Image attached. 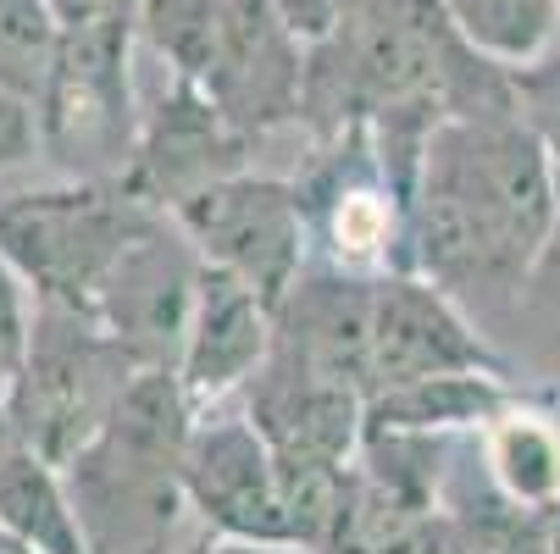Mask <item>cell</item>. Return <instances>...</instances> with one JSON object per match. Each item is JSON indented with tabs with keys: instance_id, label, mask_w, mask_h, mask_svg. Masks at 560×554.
<instances>
[{
	"instance_id": "cell-29",
	"label": "cell",
	"mask_w": 560,
	"mask_h": 554,
	"mask_svg": "<svg viewBox=\"0 0 560 554\" xmlns=\"http://www.w3.org/2000/svg\"><path fill=\"white\" fill-rule=\"evenodd\" d=\"M0 167H7V162H0Z\"/></svg>"
},
{
	"instance_id": "cell-18",
	"label": "cell",
	"mask_w": 560,
	"mask_h": 554,
	"mask_svg": "<svg viewBox=\"0 0 560 554\" xmlns=\"http://www.w3.org/2000/svg\"><path fill=\"white\" fill-rule=\"evenodd\" d=\"M61 50V23L50 0H0V90L39 106Z\"/></svg>"
},
{
	"instance_id": "cell-16",
	"label": "cell",
	"mask_w": 560,
	"mask_h": 554,
	"mask_svg": "<svg viewBox=\"0 0 560 554\" xmlns=\"http://www.w3.org/2000/svg\"><path fill=\"white\" fill-rule=\"evenodd\" d=\"M0 527L28 538L39 554H95L84 516H78V505L67 494L61 465H50L28 444H18L7 455V465H0Z\"/></svg>"
},
{
	"instance_id": "cell-14",
	"label": "cell",
	"mask_w": 560,
	"mask_h": 554,
	"mask_svg": "<svg viewBox=\"0 0 560 554\" xmlns=\"http://www.w3.org/2000/svg\"><path fill=\"white\" fill-rule=\"evenodd\" d=\"M522 400V388L505 382V372H444L406 388H383L366 400V427H406V433H455L477 427L483 433L505 405Z\"/></svg>"
},
{
	"instance_id": "cell-28",
	"label": "cell",
	"mask_w": 560,
	"mask_h": 554,
	"mask_svg": "<svg viewBox=\"0 0 560 554\" xmlns=\"http://www.w3.org/2000/svg\"><path fill=\"white\" fill-rule=\"evenodd\" d=\"M0 554H39V549H34L28 538H18L12 527H0Z\"/></svg>"
},
{
	"instance_id": "cell-24",
	"label": "cell",
	"mask_w": 560,
	"mask_h": 554,
	"mask_svg": "<svg viewBox=\"0 0 560 554\" xmlns=\"http://www.w3.org/2000/svg\"><path fill=\"white\" fill-rule=\"evenodd\" d=\"M527 294H533V299H544V305H560V211H555L549 245H544V256H538V267H533Z\"/></svg>"
},
{
	"instance_id": "cell-25",
	"label": "cell",
	"mask_w": 560,
	"mask_h": 554,
	"mask_svg": "<svg viewBox=\"0 0 560 554\" xmlns=\"http://www.w3.org/2000/svg\"><path fill=\"white\" fill-rule=\"evenodd\" d=\"M206 554H283V549H272V543H238V538H222L217 549H206Z\"/></svg>"
},
{
	"instance_id": "cell-17",
	"label": "cell",
	"mask_w": 560,
	"mask_h": 554,
	"mask_svg": "<svg viewBox=\"0 0 560 554\" xmlns=\"http://www.w3.org/2000/svg\"><path fill=\"white\" fill-rule=\"evenodd\" d=\"M444 12L500 67H527L560 45V0H444Z\"/></svg>"
},
{
	"instance_id": "cell-4",
	"label": "cell",
	"mask_w": 560,
	"mask_h": 554,
	"mask_svg": "<svg viewBox=\"0 0 560 554\" xmlns=\"http://www.w3.org/2000/svg\"><path fill=\"white\" fill-rule=\"evenodd\" d=\"M139 366L144 361L122 339H112L90 310L39 299L28 361L7 388V416L18 444L45 455L50 465H67L106 427Z\"/></svg>"
},
{
	"instance_id": "cell-1",
	"label": "cell",
	"mask_w": 560,
	"mask_h": 554,
	"mask_svg": "<svg viewBox=\"0 0 560 554\" xmlns=\"http://www.w3.org/2000/svg\"><path fill=\"white\" fill-rule=\"evenodd\" d=\"M560 211V167L516 106L450 117L428 133L406 200L411 272L455 299L527 294Z\"/></svg>"
},
{
	"instance_id": "cell-22",
	"label": "cell",
	"mask_w": 560,
	"mask_h": 554,
	"mask_svg": "<svg viewBox=\"0 0 560 554\" xmlns=\"http://www.w3.org/2000/svg\"><path fill=\"white\" fill-rule=\"evenodd\" d=\"M144 0H50L61 28H106V23H133L139 28Z\"/></svg>"
},
{
	"instance_id": "cell-27",
	"label": "cell",
	"mask_w": 560,
	"mask_h": 554,
	"mask_svg": "<svg viewBox=\"0 0 560 554\" xmlns=\"http://www.w3.org/2000/svg\"><path fill=\"white\" fill-rule=\"evenodd\" d=\"M544 549H549V554H560V505H549V510H544Z\"/></svg>"
},
{
	"instance_id": "cell-9",
	"label": "cell",
	"mask_w": 560,
	"mask_h": 554,
	"mask_svg": "<svg viewBox=\"0 0 560 554\" xmlns=\"http://www.w3.org/2000/svg\"><path fill=\"white\" fill-rule=\"evenodd\" d=\"M250 155H256V144L222 117V106L200 84L167 72V84L155 90V101H144L139 150H133V167L122 184L139 200H150L155 211L173 216L189 195L245 173Z\"/></svg>"
},
{
	"instance_id": "cell-23",
	"label": "cell",
	"mask_w": 560,
	"mask_h": 554,
	"mask_svg": "<svg viewBox=\"0 0 560 554\" xmlns=\"http://www.w3.org/2000/svg\"><path fill=\"white\" fill-rule=\"evenodd\" d=\"M366 7V0H283V12H289V23H294V34L311 45V39H323V34H334L345 17H355Z\"/></svg>"
},
{
	"instance_id": "cell-3",
	"label": "cell",
	"mask_w": 560,
	"mask_h": 554,
	"mask_svg": "<svg viewBox=\"0 0 560 554\" xmlns=\"http://www.w3.org/2000/svg\"><path fill=\"white\" fill-rule=\"evenodd\" d=\"M139 45L200 84L250 144L300 128L305 39L283 0H144Z\"/></svg>"
},
{
	"instance_id": "cell-20",
	"label": "cell",
	"mask_w": 560,
	"mask_h": 554,
	"mask_svg": "<svg viewBox=\"0 0 560 554\" xmlns=\"http://www.w3.org/2000/svg\"><path fill=\"white\" fill-rule=\"evenodd\" d=\"M511 84H516V111L560 167V45H549L527 67H511Z\"/></svg>"
},
{
	"instance_id": "cell-5",
	"label": "cell",
	"mask_w": 560,
	"mask_h": 554,
	"mask_svg": "<svg viewBox=\"0 0 560 554\" xmlns=\"http://www.w3.org/2000/svg\"><path fill=\"white\" fill-rule=\"evenodd\" d=\"M155 216L167 211L139 200L128 184L67 178L61 189L0 200V250L18 261L45 305L95 310L101 283Z\"/></svg>"
},
{
	"instance_id": "cell-8",
	"label": "cell",
	"mask_w": 560,
	"mask_h": 554,
	"mask_svg": "<svg viewBox=\"0 0 560 554\" xmlns=\"http://www.w3.org/2000/svg\"><path fill=\"white\" fill-rule=\"evenodd\" d=\"M200 278L206 261L189 245V233L173 216H155L101 283L90 316L112 339H122L144 366H178Z\"/></svg>"
},
{
	"instance_id": "cell-19",
	"label": "cell",
	"mask_w": 560,
	"mask_h": 554,
	"mask_svg": "<svg viewBox=\"0 0 560 554\" xmlns=\"http://www.w3.org/2000/svg\"><path fill=\"white\" fill-rule=\"evenodd\" d=\"M34 316H39V294L34 283L18 272V261L0 250V393L12 388V377L28 361L34 344Z\"/></svg>"
},
{
	"instance_id": "cell-21",
	"label": "cell",
	"mask_w": 560,
	"mask_h": 554,
	"mask_svg": "<svg viewBox=\"0 0 560 554\" xmlns=\"http://www.w3.org/2000/svg\"><path fill=\"white\" fill-rule=\"evenodd\" d=\"M34 150H39V117H34V106L0 90V162L18 167L23 155H34Z\"/></svg>"
},
{
	"instance_id": "cell-11",
	"label": "cell",
	"mask_w": 560,
	"mask_h": 554,
	"mask_svg": "<svg viewBox=\"0 0 560 554\" xmlns=\"http://www.w3.org/2000/svg\"><path fill=\"white\" fill-rule=\"evenodd\" d=\"M184 488H189V510H200V521L211 532L238 538V543L289 549L278 449L245 411L222 416V405H211V416L195 422Z\"/></svg>"
},
{
	"instance_id": "cell-12",
	"label": "cell",
	"mask_w": 560,
	"mask_h": 554,
	"mask_svg": "<svg viewBox=\"0 0 560 554\" xmlns=\"http://www.w3.org/2000/svg\"><path fill=\"white\" fill-rule=\"evenodd\" d=\"M272 344H278L272 299H261L250 283L206 267L189 333H184V350H178V377L189 388V400L200 411L228 405L233 393H245L250 377L272 361Z\"/></svg>"
},
{
	"instance_id": "cell-10",
	"label": "cell",
	"mask_w": 560,
	"mask_h": 554,
	"mask_svg": "<svg viewBox=\"0 0 560 554\" xmlns=\"http://www.w3.org/2000/svg\"><path fill=\"white\" fill-rule=\"evenodd\" d=\"M444 372H505V361L466 322L450 288L422 272H377L372 288V372L366 400Z\"/></svg>"
},
{
	"instance_id": "cell-13",
	"label": "cell",
	"mask_w": 560,
	"mask_h": 554,
	"mask_svg": "<svg viewBox=\"0 0 560 554\" xmlns=\"http://www.w3.org/2000/svg\"><path fill=\"white\" fill-rule=\"evenodd\" d=\"M245 416L289 460L350 465L366 438V393L350 382H334L323 372H305L272 350V361L245 388Z\"/></svg>"
},
{
	"instance_id": "cell-26",
	"label": "cell",
	"mask_w": 560,
	"mask_h": 554,
	"mask_svg": "<svg viewBox=\"0 0 560 554\" xmlns=\"http://www.w3.org/2000/svg\"><path fill=\"white\" fill-rule=\"evenodd\" d=\"M12 449H18V433H12V416H7V393H0V465H7Z\"/></svg>"
},
{
	"instance_id": "cell-7",
	"label": "cell",
	"mask_w": 560,
	"mask_h": 554,
	"mask_svg": "<svg viewBox=\"0 0 560 554\" xmlns=\"http://www.w3.org/2000/svg\"><path fill=\"white\" fill-rule=\"evenodd\" d=\"M173 222L189 233V245L200 250L206 267L250 283L261 299H278L300 283V272L311 267V211L294 178H272V173H233L200 195H189Z\"/></svg>"
},
{
	"instance_id": "cell-15",
	"label": "cell",
	"mask_w": 560,
	"mask_h": 554,
	"mask_svg": "<svg viewBox=\"0 0 560 554\" xmlns=\"http://www.w3.org/2000/svg\"><path fill=\"white\" fill-rule=\"evenodd\" d=\"M483 478L522 510H549L560 505V422L527 400L505 405L483 438Z\"/></svg>"
},
{
	"instance_id": "cell-6",
	"label": "cell",
	"mask_w": 560,
	"mask_h": 554,
	"mask_svg": "<svg viewBox=\"0 0 560 554\" xmlns=\"http://www.w3.org/2000/svg\"><path fill=\"white\" fill-rule=\"evenodd\" d=\"M133 23L106 28H61V50L50 84L34 106L39 155L61 167V178L122 184L139 150L144 101L133 90Z\"/></svg>"
},
{
	"instance_id": "cell-2",
	"label": "cell",
	"mask_w": 560,
	"mask_h": 554,
	"mask_svg": "<svg viewBox=\"0 0 560 554\" xmlns=\"http://www.w3.org/2000/svg\"><path fill=\"white\" fill-rule=\"evenodd\" d=\"M200 405L178 366H139L106 427L78 449L61 478L84 516L95 554H162L189 505L184 460Z\"/></svg>"
}]
</instances>
